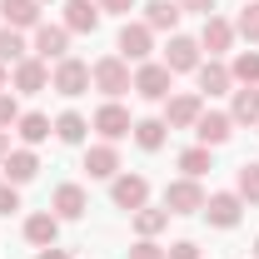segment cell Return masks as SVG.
Segmentation results:
<instances>
[{"label":"cell","mask_w":259,"mask_h":259,"mask_svg":"<svg viewBox=\"0 0 259 259\" xmlns=\"http://www.w3.org/2000/svg\"><path fill=\"white\" fill-rule=\"evenodd\" d=\"M90 85H95L105 100H120L125 90H135L130 60H125V55H105V60H95V65H90Z\"/></svg>","instance_id":"obj_1"},{"label":"cell","mask_w":259,"mask_h":259,"mask_svg":"<svg viewBox=\"0 0 259 259\" xmlns=\"http://www.w3.org/2000/svg\"><path fill=\"white\" fill-rule=\"evenodd\" d=\"M50 90H55V95H65V100L85 95V90H90V65L75 60V55L55 60V70H50Z\"/></svg>","instance_id":"obj_2"},{"label":"cell","mask_w":259,"mask_h":259,"mask_svg":"<svg viewBox=\"0 0 259 259\" xmlns=\"http://www.w3.org/2000/svg\"><path fill=\"white\" fill-rule=\"evenodd\" d=\"M169 90H175V70L164 60H145L135 70V95L140 100H169Z\"/></svg>","instance_id":"obj_3"},{"label":"cell","mask_w":259,"mask_h":259,"mask_svg":"<svg viewBox=\"0 0 259 259\" xmlns=\"http://www.w3.org/2000/svg\"><path fill=\"white\" fill-rule=\"evenodd\" d=\"M204 199H209V194L199 190V180H190V175L164 185V209H169V214H199Z\"/></svg>","instance_id":"obj_4"},{"label":"cell","mask_w":259,"mask_h":259,"mask_svg":"<svg viewBox=\"0 0 259 259\" xmlns=\"http://www.w3.org/2000/svg\"><path fill=\"white\" fill-rule=\"evenodd\" d=\"M199 214H204L214 229H234V225H239V214H244V199H239L234 190H220V194H209V199H204V209H199Z\"/></svg>","instance_id":"obj_5"},{"label":"cell","mask_w":259,"mask_h":259,"mask_svg":"<svg viewBox=\"0 0 259 259\" xmlns=\"http://www.w3.org/2000/svg\"><path fill=\"white\" fill-rule=\"evenodd\" d=\"M90 130H100V135L115 145V140H125L130 130H135V120H130V110L120 105V100H105V105L95 110V120H90Z\"/></svg>","instance_id":"obj_6"},{"label":"cell","mask_w":259,"mask_h":259,"mask_svg":"<svg viewBox=\"0 0 259 259\" xmlns=\"http://www.w3.org/2000/svg\"><path fill=\"white\" fill-rule=\"evenodd\" d=\"M10 85H15L20 95H40V90H50V65L40 60V55H25V60L10 70Z\"/></svg>","instance_id":"obj_7"},{"label":"cell","mask_w":259,"mask_h":259,"mask_svg":"<svg viewBox=\"0 0 259 259\" xmlns=\"http://www.w3.org/2000/svg\"><path fill=\"white\" fill-rule=\"evenodd\" d=\"M110 199L135 214L140 204H150V180H145V175H115V180H110Z\"/></svg>","instance_id":"obj_8"},{"label":"cell","mask_w":259,"mask_h":259,"mask_svg":"<svg viewBox=\"0 0 259 259\" xmlns=\"http://www.w3.org/2000/svg\"><path fill=\"white\" fill-rule=\"evenodd\" d=\"M150 50H155V30H150L145 20H125V30H120V55L135 60V65H145Z\"/></svg>","instance_id":"obj_9"},{"label":"cell","mask_w":259,"mask_h":259,"mask_svg":"<svg viewBox=\"0 0 259 259\" xmlns=\"http://www.w3.org/2000/svg\"><path fill=\"white\" fill-rule=\"evenodd\" d=\"M30 50H35L45 65H50V60H65V55H70V30H65V25H45V20H40V25H35V45H30Z\"/></svg>","instance_id":"obj_10"},{"label":"cell","mask_w":259,"mask_h":259,"mask_svg":"<svg viewBox=\"0 0 259 259\" xmlns=\"http://www.w3.org/2000/svg\"><path fill=\"white\" fill-rule=\"evenodd\" d=\"M199 115H204V95H199V90H194V95H169L164 100V125L169 130H190Z\"/></svg>","instance_id":"obj_11"},{"label":"cell","mask_w":259,"mask_h":259,"mask_svg":"<svg viewBox=\"0 0 259 259\" xmlns=\"http://www.w3.org/2000/svg\"><path fill=\"white\" fill-rule=\"evenodd\" d=\"M229 45H234V20H225V15H204L199 50H209V60H214V55H225Z\"/></svg>","instance_id":"obj_12"},{"label":"cell","mask_w":259,"mask_h":259,"mask_svg":"<svg viewBox=\"0 0 259 259\" xmlns=\"http://www.w3.org/2000/svg\"><path fill=\"white\" fill-rule=\"evenodd\" d=\"M164 65H169L175 75L199 70V40H194V35H169V45H164Z\"/></svg>","instance_id":"obj_13"},{"label":"cell","mask_w":259,"mask_h":259,"mask_svg":"<svg viewBox=\"0 0 259 259\" xmlns=\"http://www.w3.org/2000/svg\"><path fill=\"white\" fill-rule=\"evenodd\" d=\"M194 135H199V145H225L229 135H234V120H229V110H204L199 120H194Z\"/></svg>","instance_id":"obj_14"},{"label":"cell","mask_w":259,"mask_h":259,"mask_svg":"<svg viewBox=\"0 0 259 259\" xmlns=\"http://www.w3.org/2000/svg\"><path fill=\"white\" fill-rule=\"evenodd\" d=\"M0 20L10 25V30H35L40 25V0H0Z\"/></svg>","instance_id":"obj_15"},{"label":"cell","mask_w":259,"mask_h":259,"mask_svg":"<svg viewBox=\"0 0 259 259\" xmlns=\"http://www.w3.org/2000/svg\"><path fill=\"white\" fill-rule=\"evenodd\" d=\"M95 25H100L95 0H65V30L70 35H95Z\"/></svg>","instance_id":"obj_16"},{"label":"cell","mask_w":259,"mask_h":259,"mask_svg":"<svg viewBox=\"0 0 259 259\" xmlns=\"http://www.w3.org/2000/svg\"><path fill=\"white\" fill-rule=\"evenodd\" d=\"M199 95L204 100H214V95H229V85H234V75H229V65H220V60H199Z\"/></svg>","instance_id":"obj_17"},{"label":"cell","mask_w":259,"mask_h":259,"mask_svg":"<svg viewBox=\"0 0 259 259\" xmlns=\"http://www.w3.org/2000/svg\"><path fill=\"white\" fill-rule=\"evenodd\" d=\"M85 209H90V194L80 190V185H60L55 199H50V214H55V220H80Z\"/></svg>","instance_id":"obj_18"},{"label":"cell","mask_w":259,"mask_h":259,"mask_svg":"<svg viewBox=\"0 0 259 259\" xmlns=\"http://www.w3.org/2000/svg\"><path fill=\"white\" fill-rule=\"evenodd\" d=\"M85 169H90V180H115L120 175V150L105 140V145H90L85 150Z\"/></svg>","instance_id":"obj_19"},{"label":"cell","mask_w":259,"mask_h":259,"mask_svg":"<svg viewBox=\"0 0 259 259\" xmlns=\"http://www.w3.org/2000/svg\"><path fill=\"white\" fill-rule=\"evenodd\" d=\"M0 169H5V180H10V185H30L35 175H40V160H35V150L25 145V150H10Z\"/></svg>","instance_id":"obj_20"},{"label":"cell","mask_w":259,"mask_h":259,"mask_svg":"<svg viewBox=\"0 0 259 259\" xmlns=\"http://www.w3.org/2000/svg\"><path fill=\"white\" fill-rule=\"evenodd\" d=\"M15 135L35 150V145H45V140L55 135V120H50V115H40V110H30V115H20V120H15Z\"/></svg>","instance_id":"obj_21"},{"label":"cell","mask_w":259,"mask_h":259,"mask_svg":"<svg viewBox=\"0 0 259 259\" xmlns=\"http://www.w3.org/2000/svg\"><path fill=\"white\" fill-rule=\"evenodd\" d=\"M55 234H60V220H55L50 209H40V214L25 220V239H30L35 249H50V244H55Z\"/></svg>","instance_id":"obj_22"},{"label":"cell","mask_w":259,"mask_h":259,"mask_svg":"<svg viewBox=\"0 0 259 259\" xmlns=\"http://www.w3.org/2000/svg\"><path fill=\"white\" fill-rule=\"evenodd\" d=\"M229 120H234V125H259V85H244V90H234Z\"/></svg>","instance_id":"obj_23"},{"label":"cell","mask_w":259,"mask_h":259,"mask_svg":"<svg viewBox=\"0 0 259 259\" xmlns=\"http://www.w3.org/2000/svg\"><path fill=\"white\" fill-rule=\"evenodd\" d=\"M180 15H185V10H180L175 0H150V5H145V25H150V30H169L175 35Z\"/></svg>","instance_id":"obj_24"},{"label":"cell","mask_w":259,"mask_h":259,"mask_svg":"<svg viewBox=\"0 0 259 259\" xmlns=\"http://www.w3.org/2000/svg\"><path fill=\"white\" fill-rule=\"evenodd\" d=\"M85 130H90V120H85L80 110L55 115V140H60V145H80V140H85Z\"/></svg>","instance_id":"obj_25"},{"label":"cell","mask_w":259,"mask_h":259,"mask_svg":"<svg viewBox=\"0 0 259 259\" xmlns=\"http://www.w3.org/2000/svg\"><path fill=\"white\" fill-rule=\"evenodd\" d=\"M164 225H169V209H155V204H140L135 209V234L140 239H155Z\"/></svg>","instance_id":"obj_26"},{"label":"cell","mask_w":259,"mask_h":259,"mask_svg":"<svg viewBox=\"0 0 259 259\" xmlns=\"http://www.w3.org/2000/svg\"><path fill=\"white\" fill-rule=\"evenodd\" d=\"M130 135H135V145H140V150H150V155H155V150L164 145V135H169V125H164V120H135Z\"/></svg>","instance_id":"obj_27"},{"label":"cell","mask_w":259,"mask_h":259,"mask_svg":"<svg viewBox=\"0 0 259 259\" xmlns=\"http://www.w3.org/2000/svg\"><path fill=\"white\" fill-rule=\"evenodd\" d=\"M30 55V45H25V35L10 30V25H0V65H20Z\"/></svg>","instance_id":"obj_28"},{"label":"cell","mask_w":259,"mask_h":259,"mask_svg":"<svg viewBox=\"0 0 259 259\" xmlns=\"http://www.w3.org/2000/svg\"><path fill=\"white\" fill-rule=\"evenodd\" d=\"M229 75H234V85H259V50H239Z\"/></svg>","instance_id":"obj_29"},{"label":"cell","mask_w":259,"mask_h":259,"mask_svg":"<svg viewBox=\"0 0 259 259\" xmlns=\"http://www.w3.org/2000/svg\"><path fill=\"white\" fill-rule=\"evenodd\" d=\"M234 194L244 199V204H259V164H239V180H234Z\"/></svg>","instance_id":"obj_30"},{"label":"cell","mask_w":259,"mask_h":259,"mask_svg":"<svg viewBox=\"0 0 259 259\" xmlns=\"http://www.w3.org/2000/svg\"><path fill=\"white\" fill-rule=\"evenodd\" d=\"M180 169H185L190 180H199L204 169H214V164H209V145H190V150L180 155Z\"/></svg>","instance_id":"obj_31"},{"label":"cell","mask_w":259,"mask_h":259,"mask_svg":"<svg viewBox=\"0 0 259 259\" xmlns=\"http://www.w3.org/2000/svg\"><path fill=\"white\" fill-rule=\"evenodd\" d=\"M234 35H244L249 45L259 40V0H244V10L234 15Z\"/></svg>","instance_id":"obj_32"},{"label":"cell","mask_w":259,"mask_h":259,"mask_svg":"<svg viewBox=\"0 0 259 259\" xmlns=\"http://www.w3.org/2000/svg\"><path fill=\"white\" fill-rule=\"evenodd\" d=\"M15 209H20V185L0 180V214H15Z\"/></svg>","instance_id":"obj_33"},{"label":"cell","mask_w":259,"mask_h":259,"mask_svg":"<svg viewBox=\"0 0 259 259\" xmlns=\"http://www.w3.org/2000/svg\"><path fill=\"white\" fill-rule=\"evenodd\" d=\"M15 120H20V105H15V95H10V90H0V130H10Z\"/></svg>","instance_id":"obj_34"},{"label":"cell","mask_w":259,"mask_h":259,"mask_svg":"<svg viewBox=\"0 0 259 259\" xmlns=\"http://www.w3.org/2000/svg\"><path fill=\"white\" fill-rule=\"evenodd\" d=\"M164 259H199V244H194V239H180V244L164 249Z\"/></svg>","instance_id":"obj_35"},{"label":"cell","mask_w":259,"mask_h":259,"mask_svg":"<svg viewBox=\"0 0 259 259\" xmlns=\"http://www.w3.org/2000/svg\"><path fill=\"white\" fill-rule=\"evenodd\" d=\"M130 259H164V249L155 244V239H140V244L130 249Z\"/></svg>","instance_id":"obj_36"},{"label":"cell","mask_w":259,"mask_h":259,"mask_svg":"<svg viewBox=\"0 0 259 259\" xmlns=\"http://www.w3.org/2000/svg\"><path fill=\"white\" fill-rule=\"evenodd\" d=\"M180 10H194V15H214V0H175Z\"/></svg>","instance_id":"obj_37"},{"label":"cell","mask_w":259,"mask_h":259,"mask_svg":"<svg viewBox=\"0 0 259 259\" xmlns=\"http://www.w3.org/2000/svg\"><path fill=\"white\" fill-rule=\"evenodd\" d=\"M100 10H110V15H130L135 10V0H95Z\"/></svg>","instance_id":"obj_38"},{"label":"cell","mask_w":259,"mask_h":259,"mask_svg":"<svg viewBox=\"0 0 259 259\" xmlns=\"http://www.w3.org/2000/svg\"><path fill=\"white\" fill-rule=\"evenodd\" d=\"M35 259H70V249H55V244H50V249H40Z\"/></svg>","instance_id":"obj_39"},{"label":"cell","mask_w":259,"mask_h":259,"mask_svg":"<svg viewBox=\"0 0 259 259\" xmlns=\"http://www.w3.org/2000/svg\"><path fill=\"white\" fill-rule=\"evenodd\" d=\"M5 155H10V130H0V164H5Z\"/></svg>","instance_id":"obj_40"},{"label":"cell","mask_w":259,"mask_h":259,"mask_svg":"<svg viewBox=\"0 0 259 259\" xmlns=\"http://www.w3.org/2000/svg\"><path fill=\"white\" fill-rule=\"evenodd\" d=\"M5 85H10V70H5V65H0V90H5Z\"/></svg>","instance_id":"obj_41"},{"label":"cell","mask_w":259,"mask_h":259,"mask_svg":"<svg viewBox=\"0 0 259 259\" xmlns=\"http://www.w3.org/2000/svg\"><path fill=\"white\" fill-rule=\"evenodd\" d=\"M254 259H259V239H254Z\"/></svg>","instance_id":"obj_42"},{"label":"cell","mask_w":259,"mask_h":259,"mask_svg":"<svg viewBox=\"0 0 259 259\" xmlns=\"http://www.w3.org/2000/svg\"><path fill=\"white\" fill-rule=\"evenodd\" d=\"M40 5H45V0H40Z\"/></svg>","instance_id":"obj_43"}]
</instances>
